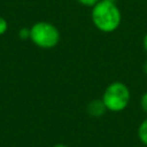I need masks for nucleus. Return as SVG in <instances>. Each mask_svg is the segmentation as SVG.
<instances>
[{
  "label": "nucleus",
  "mask_w": 147,
  "mask_h": 147,
  "mask_svg": "<svg viewBox=\"0 0 147 147\" xmlns=\"http://www.w3.org/2000/svg\"><path fill=\"white\" fill-rule=\"evenodd\" d=\"M91 18L92 23L99 31L109 33L117 30L121 25L122 14L115 2L100 0L92 7Z\"/></svg>",
  "instance_id": "nucleus-1"
},
{
  "label": "nucleus",
  "mask_w": 147,
  "mask_h": 147,
  "mask_svg": "<svg viewBox=\"0 0 147 147\" xmlns=\"http://www.w3.org/2000/svg\"><path fill=\"white\" fill-rule=\"evenodd\" d=\"M101 100L103 101L107 110L119 113L129 106L131 93L126 84L122 82H113L105 88Z\"/></svg>",
  "instance_id": "nucleus-2"
},
{
  "label": "nucleus",
  "mask_w": 147,
  "mask_h": 147,
  "mask_svg": "<svg viewBox=\"0 0 147 147\" xmlns=\"http://www.w3.org/2000/svg\"><path fill=\"white\" fill-rule=\"evenodd\" d=\"M30 39L36 46L51 49L59 44L60 31L53 23L40 21L30 28Z\"/></svg>",
  "instance_id": "nucleus-3"
},
{
  "label": "nucleus",
  "mask_w": 147,
  "mask_h": 147,
  "mask_svg": "<svg viewBox=\"0 0 147 147\" xmlns=\"http://www.w3.org/2000/svg\"><path fill=\"white\" fill-rule=\"evenodd\" d=\"M106 111H107V108L101 99L92 100L87 105V113L92 117H101L105 115Z\"/></svg>",
  "instance_id": "nucleus-4"
},
{
  "label": "nucleus",
  "mask_w": 147,
  "mask_h": 147,
  "mask_svg": "<svg viewBox=\"0 0 147 147\" xmlns=\"http://www.w3.org/2000/svg\"><path fill=\"white\" fill-rule=\"evenodd\" d=\"M138 138L142 145L147 146V117L138 126Z\"/></svg>",
  "instance_id": "nucleus-5"
},
{
  "label": "nucleus",
  "mask_w": 147,
  "mask_h": 147,
  "mask_svg": "<svg viewBox=\"0 0 147 147\" xmlns=\"http://www.w3.org/2000/svg\"><path fill=\"white\" fill-rule=\"evenodd\" d=\"M18 37L23 40H26V39H30V29L29 28H22L20 31H18Z\"/></svg>",
  "instance_id": "nucleus-6"
},
{
  "label": "nucleus",
  "mask_w": 147,
  "mask_h": 147,
  "mask_svg": "<svg viewBox=\"0 0 147 147\" xmlns=\"http://www.w3.org/2000/svg\"><path fill=\"white\" fill-rule=\"evenodd\" d=\"M140 107L145 114H147V92H145L140 98Z\"/></svg>",
  "instance_id": "nucleus-7"
},
{
  "label": "nucleus",
  "mask_w": 147,
  "mask_h": 147,
  "mask_svg": "<svg viewBox=\"0 0 147 147\" xmlns=\"http://www.w3.org/2000/svg\"><path fill=\"white\" fill-rule=\"evenodd\" d=\"M7 29H8V23H7V21H6L2 16H0V36L5 34L6 31H7Z\"/></svg>",
  "instance_id": "nucleus-8"
},
{
  "label": "nucleus",
  "mask_w": 147,
  "mask_h": 147,
  "mask_svg": "<svg viewBox=\"0 0 147 147\" xmlns=\"http://www.w3.org/2000/svg\"><path fill=\"white\" fill-rule=\"evenodd\" d=\"M100 0H77V2H79L80 5L85 6V7H93L96 2H99Z\"/></svg>",
  "instance_id": "nucleus-9"
},
{
  "label": "nucleus",
  "mask_w": 147,
  "mask_h": 147,
  "mask_svg": "<svg viewBox=\"0 0 147 147\" xmlns=\"http://www.w3.org/2000/svg\"><path fill=\"white\" fill-rule=\"evenodd\" d=\"M142 47H144L145 52L147 53V33L144 36V39H142Z\"/></svg>",
  "instance_id": "nucleus-10"
},
{
  "label": "nucleus",
  "mask_w": 147,
  "mask_h": 147,
  "mask_svg": "<svg viewBox=\"0 0 147 147\" xmlns=\"http://www.w3.org/2000/svg\"><path fill=\"white\" fill-rule=\"evenodd\" d=\"M144 72L147 75V61L145 62V64H144Z\"/></svg>",
  "instance_id": "nucleus-11"
},
{
  "label": "nucleus",
  "mask_w": 147,
  "mask_h": 147,
  "mask_svg": "<svg viewBox=\"0 0 147 147\" xmlns=\"http://www.w3.org/2000/svg\"><path fill=\"white\" fill-rule=\"evenodd\" d=\"M53 147H68V146H65V145H63V144H56V145H54Z\"/></svg>",
  "instance_id": "nucleus-12"
},
{
  "label": "nucleus",
  "mask_w": 147,
  "mask_h": 147,
  "mask_svg": "<svg viewBox=\"0 0 147 147\" xmlns=\"http://www.w3.org/2000/svg\"><path fill=\"white\" fill-rule=\"evenodd\" d=\"M108 1H113V2H115V1H116V0H108Z\"/></svg>",
  "instance_id": "nucleus-13"
}]
</instances>
